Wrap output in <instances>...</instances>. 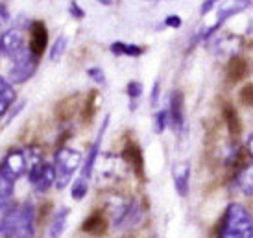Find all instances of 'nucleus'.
<instances>
[{"instance_id": "1", "label": "nucleus", "mask_w": 253, "mask_h": 238, "mask_svg": "<svg viewBox=\"0 0 253 238\" xmlns=\"http://www.w3.org/2000/svg\"><path fill=\"white\" fill-rule=\"evenodd\" d=\"M4 238H34L36 237V207L32 203L9 205L4 218Z\"/></svg>"}, {"instance_id": "2", "label": "nucleus", "mask_w": 253, "mask_h": 238, "mask_svg": "<svg viewBox=\"0 0 253 238\" xmlns=\"http://www.w3.org/2000/svg\"><path fill=\"white\" fill-rule=\"evenodd\" d=\"M39 161H42V154L39 152V148H13L0 161V175L15 183L24 174H28L32 164H36Z\"/></svg>"}, {"instance_id": "3", "label": "nucleus", "mask_w": 253, "mask_h": 238, "mask_svg": "<svg viewBox=\"0 0 253 238\" xmlns=\"http://www.w3.org/2000/svg\"><path fill=\"white\" fill-rule=\"evenodd\" d=\"M252 233V214L240 203H231L220 222L218 238H242Z\"/></svg>"}, {"instance_id": "4", "label": "nucleus", "mask_w": 253, "mask_h": 238, "mask_svg": "<svg viewBox=\"0 0 253 238\" xmlns=\"http://www.w3.org/2000/svg\"><path fill=\"white\" fill-rule=\"evenodd\" d=\"M82 162H84V154L80 150L69 146L59 148L54 157V172H56L54 187L57 190H63L72 181V177L76 174V170L82 166Z\"/></svg>"}, {"instance_id": "5", "label": "nucleus", "mask_w": 253, "mask_h": 238, "mask_svg": "<svg viewBox=\"0 0 253 238\" xmlns=\"http://www.w3.org/2000/svg\"><path fill=\"white\" fill-rule=\"evenodd\" d=\"M37 65H39V57L28 48H24L13 56V63L9 67V81L13 83H26L30 78L36 74Z\"/></svg>"}, {"instance_id": "6", "label": "nucleus", "mask_w": 253, "mask_h": 238, "mask_svg": "<svg viewBox=\"0 0 253 238\" xmlns=\"http://www.w3.org/2000/svg\"><path fill=\"white\" fill-rule=\"evenodd\" d=\"M28 181L32 183V187L39 192L44 194L54 187L56 181V172H54V164L44 161H39L36 164H32L28 170Z\"/></svg>"}, {"instance_id": "7", "label": "nucleus", "mask_w": 253, "mask_h": 238, "mask_svg": "<svg viewBox=\"0 0 253 238\" xmlns=\"http://www.w3.org/2000/svg\"><path fill=\"white\" fill-rule=\"evenodd\" d=\"M142 220V209L137 199H131L127 203L120 205L117 214H115V227L119 231H129L141 224Z\"/></svg>"}, {"instance_id": "8", "label": "nucleus", "mask_w": 253, "mask_h": 238, "mask_svg": "<svg viewBox=\"0 0 253 238\" xmlns=\"http://www.w3.org/2000/svg\"><path fill=\"white\" fill-rule=\"evenodd\" d=\"M107 126H109V115L104 119V122H102V126H100V129H98V133H96V139H94L91 150H89V154H87V157H85L84 162H82V166H80V177H84L87 181L92 177V170H94V164H96V159H98L100 146H102V140H104V133H106Z\"/></svg>"}, {"instance_id": "9", "label": "nucleus", "mask_w": 253, "mask_h": 238, "mask_svg": "<svg viewBox=\"0 0 253 238\" xmlns=\"http://www.w3.org/2000/svg\"><path fill=\"white\" fill-rule=\"evenodd\" d=\"M24 48V35L19 28H7L0 34V56L13 57Z\"/></svg>"}, {"instance_id": "10", "label": "nucleus", "mask_w": 253, "mask_h": 238, "mask_svg": "<svg viewBox=\"0 0 253 238\" xmlns=\"http://www.w3.org/2000/svg\"><path fill=\"white\" fill-rule=\"evenodd\" d=\"M48 44V30L42 21H34L30 28V46L28 48L36 54L37 57L42 56V52L46 50Z\"/></svg>"}, {"instance_id": "11", "label": "nucleus", "mask_w": 253, "mask_h": 238, "mask_svg": "<svg viewBox=\"0 0 253 238\" xmlns=\"http://www.w3.org/2000/svg\"><path fill=\"white\" fill-rule=\"evenodd\" d=\"M167 111H169L170 127H172L174 131H181L183 122H185V105H183V92L172 91V94H170V107L167 109Z\"/></svg>"}, {"instance_id": "12", "label": "nucleus", "mask_w": 253, "mask_h": 238, "mask_svg": "<svg viewBox=\"0 0 253 238\" xmlns=\"http://www.w3.org/2000/svg\"><path fill=\"white\" fill-rule=\"evenodd\" d=\"M69 216H71V209H69V207H61V209H57L56 212H54L52 220L48 222V225H46L42 238H61L63 237L65 229H67Z\"/></svg>"}, {"instance_id": "13", "label": "nucleus", "mask_w": 253, "mask_h": 238, "mask_svg": "<svg viewBox=\"0 0 253 238\" xmlns=\"http://www.w3.org/2000/svg\"><path fill=\"white\" fill-rule=\"evenodd\" d=\"M172 177H174L176 192L181 198H185L189 194L190 185V162H176L172 168Z\"/></svg>"}, {"instance_id": "14", "label": "nucleus", "mask_w": 253, "mask_h": 238, "mask_svg": "<svg viewBox=\"0 0 253 238\" xmlns=\"http://www.w3.org/2000/svg\"><path fill=\"white\" fill-rule=\"evenodd\" d=\"M122 159L126 162H129L133 170L139 175H142V170H144V159H142V152L139 150L137 144H127L122 152Z\"/></svg>"}, {"instance_id": "15", "label": "nucleus", "mask_w": 253, "mask_h": 238, "mask_svg": "<svg viewBox=\"0 0 253 238\" xmlns=\"http://www.w3.org/2000/svg\"><path fill=\"white\" fill-rule=\"evenodd\" d=\"M233 183H235V189L242 192L244 196H252V164L250 162L233 177Z\"/></svg>"}, {"instance_id": "16", "label": "nucleus", "mask_w": 253, "mask_h": 238, "mask_svg": "<svg viewBox=\"0 0 253 238\" xmlns=\"http://www.w3.org/2000/svg\"><path fill=\"white\" fill-rule=\"evenodd\" d=\"M246 70H248L246 59H242V57H239V56L229 57V61H227V76H229L231 81L242 79L244 74H246Z\"/></svg>"}, {"instance_id": "17", "label": "nucleus", "mask_w": 253, "mask_h": 238, "mask_svg": "<svg viewBox=\"0 0 253 238\" xmlns=\"http://www.w3.org/2000/svg\"><path fill=\"white\" fill-rule=\"evenodd\" d=\"M107 229V222L106 218H102L100 214H92L85 220L84 224V231L89 233V235H94V237H98V235H104Z\"/></svg>"}, {"instance_id": "18", "label": "nucleus", "mask_w": 253, "mask_h": 238, "mask_svg": "<svg viewBox=\"0 0 253 238\" xmlns=\"http://www.w3.org/2000/svg\"><path fill=\"white\" fill-rule=\"evenodd\" d=\"M67 46H69V37L65 34H59L56 37V41L50 44V50H48V59L50 61H59L63 54L67 52Z\"/></svg>"}, {"instance_id": "19", "label": "nucleus", "mask_w": 253, "mask_h": 238, "mask_svg": "<svg viewBox=\"0 0 253 238\" xmlns=\"http://www.w3.org/2000/svg\"><path fill=\"white\" fill-rule=\"evenodd\" d=\"M13 192H15V183L0 175V207L11 203Z\"/></svg>"}, {"instance_id": "20", "label": "nucleus", "mask_w": 253, "mask_h": 238, "mask_svg": "<svg viewBox=\"0 0 253 238\" xmlns=\"http://www.w3.org/2000/svg\"><path fill=\"white\" fill-rule=\"evenodd\" d=\"M224 115H225V124H227V129L231 131L233 135H237L242 129V124H240L239 120V115H237V109H233V107H225L224 109Z\"/></svg>"}, {"instance_id": "21", "label": "nucleus", "mask_w": 253, "mask_h": 238, "mask_svg": "<svg viewBox=\"0 0 253 238\" xmlns=\"http://www.w3.org/2000/svg\"><path fill=\"white\" fill-rule=\"evenodd\" d=\"M142 83L141 81H137V79H133V81H129L126 87V92H127V96H129V102H131V105H129V109L131 111H135V107H137V102H139V98L142 96Z\"/></svg>"}, {"instance_id": "22", "label": "nucleus", "mask_w": 253, "mask_h": 238, "mask_svg": "<svg viewBox=\"0 0 253 238\" xmlns=\"http://www.w3.org/2000/svg\"><path fill=\"white\" fill-rule=\"evenodd\" d=\"M72 192L71 196L72 199H76V201H82L85 196H87V192H89V181L84 179V177H76L74 183H72Z\"/></svg>"}, {"instance_id": "23", "label": "nucleus", "mask_w": 253, "mask_h": 238, "mask_svg": "<svg viewBox=\"0 0 253 238\" xmlns=\"http://www.w3.org/2000/svg\"><path fill=\"white\" fill-rule=\"evenodd\" d=\"M0 98H4L9 104H13L15 98H17V92H15L13 85L9 83L2 74H0Z\"/></svg>"}, {"instance_id": "24", "label": "nucleus", "mask_w": 253, "mask_h": 238, "mask_svg": "<svg viewBox=\"0 0 253 238\" xmlns=\"http://www.w3.org/2000/svg\"><path fill=\"white\" fill-rule=\"evenodd\" d=\"M167 127H170V119H169V111L163 109L155 115V133H163Z\"/></svg>"}, {"instance_id": "25", "label": "nucleus", "mask_w": 253, "mask_h": 238, "mask_svg": "<svg viewBox=\"0 0 253 238\" xmlns=\"http://www.w3.org/2000/svg\"><path fill=\"white\" fill-rule=\"evenodd\" d=\"M87 74H89V78H91L94 83L106 85V76H104V70L100 69V67H91V69H87Z\"/></svg>"}, {"instance_id": "26", "label": "nucleus", "mask_w": 253, "mask_h": 238, "mask_svg": "<svg viewBox=\"0 0 253 238\" xmlns=\"http://www.w3.org/2000/svg\"><path fill=\"white\" fill-rule=\"evenodd\" d=\"M144 52V48H141L139 44H131V42H126V48H124V56L127 57H139Z\"/></svg>"}, {"instance_id": "27", "label": "nucleus", "mask_w": 253, "mask_h": 238, "mask_svg": "<svg viewBox=\"0 0 253 238\" xmlns=\"http://www.w3.org/2000/svg\"><path fill=\"white\" fill-rule=\"evenodd\" d=\"M159 96H161V81L155 79L154 87H152V94H150V104L159 105Z\"/></svg>"}, {"instance_id": "28", "label": "nucleus", "mask_w": 253, "mask_h": 238, "mask_svg": "<svg viewBox=\"0 0 253 238\" xmlns=\"http://www.w3.org/2000/svg\"><path fill=\"white\" fill-rule=\"evenodd\" d=\"M165 24L172 30H177V28H181L183 21H181V17H179V15H169V17L165 19Z\"/></svg>"}, {"instance_id": "29", "label": "nucleus", "mask_w": 253, "mask_h": 238, "mask_svg": "<svg viewBox=\"0 0 253 238\" xmlns=\"http://www.w3.org/2000/svg\"><path fill=\"white\" fill-rule=\"evenodd\" d=\"M69 11H71V15L74 17V19H84L85 17V11H84V7H80L78 6V2H71V6H69Z\"/></svg>"}, {"instance_id": "30", "label": "nucleus", "mask_w": 253, "mask_h": 238, "mask_svg": "<svg viewBox=\"0 0 253 238\" xmlns=\"http://www.w3.org/2000/svg\"><path fill=\"white\" fill-rule=\"evenodd\" d=\"M124 48H126V42L122 41H115L111 44V52L115 56H124Z\"/></svg>"}, {"instance_id": "31", "label": "nucleus", "mask_w": 253, "mask_h": 238, "mask_svg": "<svg viewBox=\"0 0 253 238\" xmlns=\"http://www.w3.org/2000/svg\"><path fill=\"white\" fill-rule=\"evenodd\" d=\"M22 109H24V102H19V105H15V107H13V111H11V113H9V115H7V120H6V124H4V126H7L9 122H13L15 117H17V115H19V113H21Z\"/></svg>"}, {"instance_id": "32", "label": "nucleus", "mask_w": 253, "mask_h": 238, "mask_svg": "<svg viewBox=\"0 0 253 238\" xmlns=\"http://www.w3.org/2000/svg\"><path fill=\"white\" fill-rule=\"evenodd\" d=\"M218 2H220V0H204V4H202V9H200V11H202V15L209 13L212 7L216 6Z\"/></svg>"}, {"instance_id": "33", "label": "nucleus", "mask_w": 253, "mask_h": 238, "mask_svg": "<svg viewBox=\"0 0 253 238\" xmlns=\"http://www.w3.org/2000/svg\"><path fill=\"white\" fill-rule=\"evenodd\" d=\"M9 102H6V100L4 98H0V120L4 119V117H6V113L9 111Z\"/></svg>"}, {"instance_id": "34", "label": "nucleus", "mask_w": 253, "mask_h": 238, "mask_svg": "<svg viewBox=\"0 0 253 238\" xmlns=\"http://www.w3.org/2000/svg\"><path fill=\"white\" fill-rule=\"evenodd\" d=\"M9 19V11H7V7L4 4H0V22H4Z\"/></svg>"}, {"instance_id": "35", "label": "nucleus", "mask_w": 253, "mask_h": 238, "mask_svg": "<svg viewBox=\"0 0 253 238\" xmlns=\"http://www.w3.org/2000/svg\"><path fill=\"white\" fill-rule=\"evenodd\" d=\"M244 105H252V87H244Z\"/></svg>"}, {"instance_id": "36", "label": "nucleus", "mask_w": 253, "mask_h": 238, "mask_svg": "<svg viewBox=\"0 0 253 238\" xmlns=\"http://www.w3.org/2000/svg\"><path fill=\"white\" fill-rule=\"evenodd\" d=\"M248 154L252 155V135L248 137Z\"/></svg>"}, {"instance_id": "37", "label": "nucleus", "mask_w": 253, "mask_h": 238, "mask_svg": "<svg viewBox=\"0 0 253 238\" xmlns=\"http://www.w3.org/2000/svg\"><path fill=\"white\" fill-rule=\"evenodd\" d=\"M104 6H109V4H113V0H100Z\"/></svg>"}, {"instance_id": "38", "label": "nucleus", "mask_w": 253, "mask_h": 238, "mask_svg": "<svg viewBox=\"0 0 253 238\" xmlns=\"http://www.w3.org/2000/svg\"><path fill=\"white\" fill-rule=\"evenodd\" d=\"M242 238H252V233H248V235H244Z\"/></svg>"}]
</instances>
